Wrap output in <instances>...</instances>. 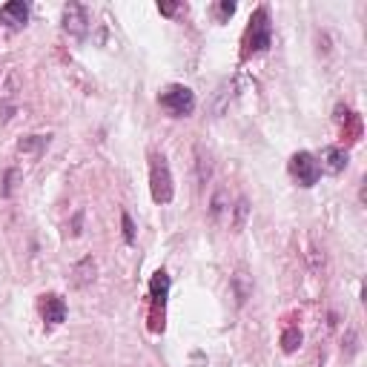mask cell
<instances>
[{
    "mask_svg": "<svg viewBox=\"0 0 367 367\" xmlns=\"http://www.w3.org/2000/svg\"><path fill=\"white\" fill-rule=\"evenodd\" d=\"M233 210H235L233 227H235V230H241V227L247 224V215H250V204H247V198H238V204L233 206Z\"/></svg>",
    "mask_w": 367,
    "mask_h": 367,
    "instance_id": "15",
    "label": "cell"
},
{
    "mask_svg": "<svg viewBox=\"0 0 367 367\" xmlns=\"http://www.w3.org/2000/svg\"><path fill=\"white\" fill-rule=\"evenodd\" d=\"M270 46H273V21H270V9H267V6H259V9L252 12L250 26H247V32H244L241 58L267 52Z\"/></svg>",
    "mask_w": 367,
    "mask_h": 367,
    "instance_id": "1",
    "label": "cell"
},
{
    "mask_svg": "<svg viewBox=\"0 0 367 367\" xmlns=\"http://www.w3.org/2000/svg\"><path fill=\"white\" fill-rule=\"evenodd\" d=\"M121 221H123V238H126V244H132L135 241V224H132V218L123 213Z\"/></svg>",
    "mask_w": 367,
    "mask_h": 367,
    "instance_id": "18",
    "label": "cell"
},
{
    "mask_svg": "<svg viewBox=\"0 0 367 367\" xmlns=\"http://www.w3.org/2000/svg\"><path fill=\"white\" fill-rule=\"evenodd\" d=\"M63 29H67L72 38L84 40L89 35V12H86V6H81V3L63 6Z\"/></svg>",
    "mask_w": 367,
    "mask_h": 367,
    "instance_id": "6",
    "label": "cell"
},
{
    "mask_svg": "<svg viewBox=\"0 0 367 367\" xmlns=\"http://www.w3.org/2000/svg\"><path fill=\"white\" fill-rule=\"evenodd\" d=\"M46 147H49V135H29L18 143L21 152H29V155H40Z\"/></svg>",
    "mask_w": 367,
    "mask_h": 367,
    "instance_id": "12",
    "label": "cell"
},
{
    "mask_svg": "<svg viewBox=\"0 0 367 367\" xmlns=\"http://www.w3.org/2000/svg\"><path fill=\"white\" fill-rule=\"evenodd\" d=\"M95 270H98V267H95L92 259L78 261L75 270H72V276H75L72 281H75V287H86V284H92V281H95Z\"/></svg>",
    "mask_w": 367,
    "mask_h": 367,
    "instance_id": "10",
    "label": "cell"
},
{
    "mask_svg": "<svg viewBox=\"0 0 367 367\" xmlns=\"http://www.w3.org/2000/svg\"><path fill=\"white\" fill-rule=\"evenodd\" d=\"M235 14V3H230V0H224V3H218V21H227Z\"/></svg>",
    "mask_w": 367,
    "mask_h": 367,
    "instance_id": "19",
    "label": "cell"
},
{
    "mask_svg": "<svg viewBox=\"0 0 367 367\" xmlns=\"http://www.w3.org/2000/svg\"><path fill=\"white\" fill-rule=\"evenodd\" d=\"M301 342H305V336H301L298 327H287V330L281 333V339H279V344H281L284 353H296V350L301 347Z\"/></svg>",
    "mask_w": 367,
    "mask_h": 367,
    "instance_id": "13",
    "label": "cell"
},
{
    "mask_svg": "<svg viewBox=\"0 0 367 367\" xmlns=\"http://www.w3.org/2000/svg\"><path fill=\"white\" fill-rule=\"evenodd\" d=\"M233 206L227 204V189H218V193L213 196V201H210V215L215 218V221H221L224 218V213H230Z\"/></svg>",
    "mask_w": 367,
    "mask_h": 367,
    "instance_id": "14",
    "label": "cell"
},
{
    "mask_svg": "<svg viewBox=\"0 0 367 367\" xmlns=\"http://www.w3.org/2000/svg\"><path fill=\"white\" fill-rule=\"evenodd\" d=\"M158 104H161L172 118H187L196 113V92L184 84H169L158 95Z\"/></svg>",
    "mask_w": 367,
    "mask_h": 367,
    "instance_id": "3",
    "label": "cell"
},
{
    "mask_svg": "<svg viewBox=\"0 0 367 367\" xmlns=\"http://www.w3.org/2000/svg\"><path fill=\"white\" fill-rule=\"evenodd\" d=\"M158 9H161L164 14H175V9H178V6H175V3H161V6H158Z\"/></svg>",
    "mask_w": 367,
    "mask_h": 367,
    "instance_id": "21",
    "label": "cell"
},
{
    "mask_svg": "<svg viewBox=\"0 0 367 367\" xmlns=\"http://www.w3.org/2000/svg\"><path fill=\"white\" fill-rule=\"evenodd\" d=\"M322 158H324V169L333 172V175H339V172L347 169V152L342 147H327Z\"/></svg>",
    "mask_w": 367,
    "mask_h": 367,
    "instance_id": "9",
    "label": "cell"
},
{
    "mask_svg": "<svg viewBox=\"0 0 367 367\" xmlns=\"http://www.w3.org/2000/svg\"><path fill=\"white\" fill-rule=\"evenodd\" d=\"M14 178H18V169H9L6 178H3V189H0V196H3V198H9L14 193Z\"/></svg>",
    "mask_w": 367,
    "mask_h": 367,
    "instance_id": "17",
    "label": "cell"
},
{
    "mask_svg": "<svg viewBox=\"0 0 367 367\" xmlns=\"http://www.w3.org/2000/svg\"><path fill=\"white\" fill-rule=\"evenodd\" d=\"M290 175L298 181V187H316L318 178H322V164L316 161V155L310 152H296L290 158V164H287Z\"/></svg>",
    "mask_w": 367,
    "mask_h": 367,
    "instance_id": "5",
    "label": "cell"
},
{
    "mask_svg": "<svg viewBox=\"0 0 367 367\" xmlns=\"http://www.w3.org/2000/svg\"><path fill=\"white\" fill-rule=\"evenodd\" d=\"M40 316L46 324H63L67 322V301H63L58 293H46L40 296Z\"/></svg>",
    "mask_w": 367,
    "mask_h": 367,
    "instance_id": "7",
    "label": "cell"
},
{
    "mask_svg": "<svg viewBox=\"0 0 367 367\" xmlns=\"http://www.w3.org/2000/svg\"><path fill=\"white\" fill-rule=\"evenodd\" d=\"M196 158H198V184H206V181H210V155L204 158V150L198 147Z\"/></svg>",
    "mask_w": 367,
    "mask_h": 367,
    "instance_id": "16",
    "label": "cell"
},
{
    "mask_svg": "<svg viewBox=\"0 0 367 367\" xmlns=\"http://www.w3.org/2000/svg\"><path fill=\"white\" fill-rule=\"evenodd\" d=\"M233 287H235V298H238V305H244V301L252 296V281H250V276L244 273V270H238V273L233 276Z\"/></svg>",
    "mask_w": 367,
    "mask_h": 367,
    "instance_id": "11",
    "label": "cell"
},
{
    "mask_svg": "<svg viewBox=\"0 0 367 367\" xmlns=\"http://www.w3.org/2000/svg\"><path fill=\"white\" fill-rule=\"evenodd\" d=\"M359 336H356V330H347V356H353L356 350H359Z\"/></svg>",
    "mask_w": 367,
    "mask_h": 367,
    "instance_id": "20",
    "label": "cell"
},
{
    "mask_svg": "<svg viewBox=\"0 0 367 367\" xmlns=\"http://www.w3.org/2000/svg\"><path fill=\"white\" fill-rule=\"evenodd\" d=\"M0 18H6V21H9V26L21 29V26H26V21H29V6H26V3H21V0H14V3L0 6Z\"/></svg>",
    "mask_w": 367,
    "mask_h": 367,
    "instance_id": "8",
    "label": "cell"
},
{
    "mask_svg": "<svg viewBox=\"0 0 367 367\" xmlns=\"http://www.w3.org/2000/svg\"><path fill=\"white\" fill-rule=\"evenodd\" d=\"M150 193L155 204H169L175 198V184H172V172L164 155H152L150 158Z\"/></svg>",
    "mask_w": 367,
    "mask_h": 367,
    "instance_id": "2",
    "label": "cell"
},
{
    "mask_svg": "<svg viewBox=\"0 0 367 367\" xmlns=\"http://www.w3.org/2000/svg\"><path fill=\"white\" fill-rule=\"evenodd\" d=\"M169 276L167 270H158L150 281V298H152V310H150V330L152 333H164V307H167V296H169Z\"/></svg>",
    "mask_w": 367,
    "mask_h": 367,
    "instance_id": "4",
    "label": "cell"
}]
</instances>
